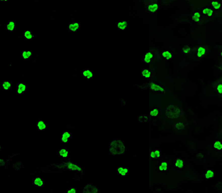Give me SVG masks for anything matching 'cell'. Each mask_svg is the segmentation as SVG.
<instances>
[{"label": "cell", "mask_w": 222, "mask_h": 193, "mask_svg": "<svg viewBox=\"0 0 222 193\" xmlns=\"http://www.w3.org/2000/svg\"><path fill=\"white\" fill-rule=\"evenodd\" d=\"M80 27V24L78 22H72L69 25L68 30L71 32H76Z\"/></svg>", "instance_id": "obj_17"}, {"label": "cell", "mask_w": 222, "mask_h": 193, "mask_svg": "<svg viewBox=\"0 0 222 193\" xmlns=\"http://www.w3.org/2000/svg\"><path fill=\"white\" fill-rule=\"evenodd\" d=\"M82 75L84 78L88 80L91 79L93 77V73L89 69L84 70L82 72Z\"/></svg>", "instance_id": "obj_22"}, {"label": "cell", "mask_w": 222, "mask_h": 193, "mask_svg": "<svg viewBox=\"0 0 222 193\" xmlns=\"http://www.w3.org/2000/svg\"><path fill=\"white\" fill-rule=\"evenodd\" d=\"M210 7L214 12L219 11L222 8L221 2L218 1H210Z\"/></svg>", "instance_id": "obj_12"}, {"label": "cell", "mask_w": 222, "mask_h": 193, "mask_svg": "<svg viewBox=\"0 0 222 193\" xmlns=\"http://www.w3.org/2000/svg\"><path fill=\"white\" fill-rule=\"evenodd\" d=\"M191 17L192 20L197 24H201L204 22L205 19L199 11H194L191 14Z\"/></svg>", "instance_id": "obj_8"}, {"label": "cell", "mask_w": 222, "mask_h": 193, "mask_svg": "<svg viewBox=\"0 0 222 193\" xmlns=\"http://www.w3.org/2000/svg\"><path fill=\"white\" fill-rule=\"evenodd\" d=\"M59 156L63 158L68 157L69 156V151L65 149H62L59 151Z\"/></svg>", "instance_id": "obj_31"}, {"label": "cell", "mask_w": 222, "mask_h": 193, "mask_svg": "<svg viewBox=\"0 0 222 193\" xmlns=\"http://www.w3.org/2000/svg\"><path fill=\"white\" fill-rule=\"evenodd\" d=\"M212 86L213 89L217 94L219 98H222V78H219L218 79L216 80L215 81L212 83Z\"/></svg>", "instance_id": "obj_6"}, {"label": "cell", "mask_w": 222, "mask_h": 193, "mask_svg": "<svg viewBox=\"0 0 222 193\" xmlns=\"http://www.w3.org/2000/svg\"><path fill=\"white\" fill-rule=\"evenodd\" d=\"M141 75L144 78L150 79L152 77V72L148 69H144L141 71Z\"/></svg>", "instance_id": "obj_20"}, {"label": "cell", "mask_w": 222, "mask_h": 193, "mask_svg": "<svg viewBox=\"0 0 222 193\" xmlns=\"http://www.w3.org/2000/svg\"><path fill=\"white\" fill-rule=\"evenodd\" d=\"M202 17L205 18H211L213 17L215 12L210 7H206L203 8L200 11Z\"/></svg>", "instance_id": "obj_7"}, {"label": "cell", "mask_w": 222, "mask_h": 193, "mask_svg": "<svg viewBox=\"0 0 222 193\" xmlns=\"http://www.w3.org/2000/svg\"><path fill=\"white\" fill-rule=\"evenodd\" d=\"M148 117L146 116H140V117H138V121L140 122V123L146 122L148 121Z\"/></svg>", "instance_id": "obj_35"}, {"label": "cell", "mask_w": 222, "mask_h": 193, "mask_svg": "<svg viewBox=\"0 0 222 193\" xmlns=\"http://www.w3.org/2000/svg\"><path fill=\"white\" fill-rule=\"evenodd\" d=\"M1 149H2V147H1V146H0V152H1Z\"/></svg>", "instance_id": "obj_40"}, {"label": "cell", "mask_w": 222, "mask_h": 193, "mask_svg": "<svg viewBox=\"0 0 222 193\" xmlns=\"http://www.w3.org/2000/svg\"><path fill=\"white\" fill-rule=\"evenodd\" d=\"M23 36L25 37L26 39H30L33 37V35L32 33L30 30H27L24 31L23 32Z\"/></svg>", "instance_id": "obj_33"}, {"label": "cell", "mask_w": 222, "mask_h": 193, "mask_svg": "<svg viewBox=\"0 0 222 193\" xmlns=\"http://www.w3.org/2000/svg\"><path fill=\"white\" fill-rule=\"evenodd\" d=\"M151 90L154 92H161V93H165V90L162 86L158 83L155 82H152L150 85Z\"/></svg>", "instance_id": "obj_11"}, {"label": "cell", "mask_w": 222, "mask_h": 193, "mask_svg": "<svg viewBox=\"0 0 222 193\" xmlns=\"http://www.w3.org/2000/svg\"><path fill=\"white\" fill-rule=\"evenodd\" d=\"M26 90V86L23 83L18 84L17 88V93L18 94H22L24 93Z\"/></svg>", "instance_id": "obj_19"}, {"label": "cell", "mask_w": 222, "mask_h": 193, "mask_svg": "<svg viewBox=\"0 0 222 193\" xmlns=\"http://www.w3.org/2000/svg\"><path fill=\"white\" fill-rule=\"evenodd\" d=\"M37 128L40 131H43L46 128V124L45 122L42 120H39L37 122Z\"/></svg>", "instance_id": "obj_29"}, {"label": "cell", "mask_w": 222, "mask_h": 193, "mask_svg": "<svg viewBox=\"0 0 222 193\" xmlns=\"http://www.w3.org/2000/svg\"><path fill=\"white\" fill-rule=\"evenodd\" d=\"M117 27L121 30H126L128 28V22L124 20L119 21L117 24Z\"/></svg>", "instance_id": "obj_21"}, {"label": "cell", "mask_w": 222, "mask_h": 193, "mask_svg": "<svg viewBox=\"0 0 222 193\" xmlns=\"http://www.w3.org/2000/svg\"><path fill=\"white\" fill-rule=\"evenodd\" d=\"M191 50H192V48L187 46L184 47L182 49V51L183 52V53L185 55H188L189 53H191Z\"/></svg>", "instance_id": "obj_34"}, {"label": "cell", "mask_w": 222, "mask_h": 193, "mask_svg": "<svg viewBox=\"0 0 222 193\" xmlns=\"http://www.w3.org/2000/svg\"><path fill=\"white\" fill-rule=\"evenodd\" d=\"M67 192V193H76V189L75 188H71L70 189L68 190Z\"/></svg>", "instance_id": "obj_39"}, {"label": "cell", "mask_w": 222, "mask_h": 193, "mask_svg": "<svg viewBox=\"0 0 222 193\" xmlns=\"http://www.w3.org/2000/svg\"><path fill=\"white\" fill-rule=\"evenodd\" d=\"M109 150L111 154L117 156L124 153L126 147L121 140L117 139L111 142L109 145Z\"/></svg>", "instance_id": "obj_2"}, {"label": "cell", "mask_w": 222, "mask_h": 193, "mask_svg": "<svg viewBox=\"0 0 222 193\" xmlns=\"http://www.w3.org/2000/svg\"><path fill=\"white\" fill-rule=\"evenodd\" d=\"M2 86L4 90H9L11 87V83L8 81H6L3 82Z\"/></svg>", "instance_id": "obj_30"}, {"label": "cell", "mask_w": 222, "mask_h": 193, "mask_svg": "<svg viewBox=\"0 0 222 193\" xmlns=\"http://www.w3.org/2000/svg\"><path fill=\"white\" fill-rule=\"evenodd\" d=\"M62 136L67 138V139H69L71 137V134H70V132H64L62 133Z\"/></svg>", "instance_id": "obj_36"}, {"label": "cell", "mask_w": 222, "mask_h": 193, "mask_svg": "<svg viewBox=\"0 0 222 193\" xmlns=\"http://www.w3.org/2000/svg\"><path fill=\"white\" fill-rule=\"evenodd\" d=\"M164 114L167 118L172 121L183 120L184 118L183 112L177 104H169L165 109Z\"/></svg>", "instance_id": "obj_1"}, {"label": "cell", "mask_w": 222, "mask_h": 193, "mask_svg": "<svg viewBox=\"0 0 222 193\" xmlns=\"http://www.w3.org/2000/svg\"><path fill=\"white\" fill-rule=\"evenodd\" d=\"M161 59V55L157 49L151 48L145 53L144 61L147 64H154Z\"/></svg>", "instance_id": "obj_3"}, {"label": "cell", "mask_w": 222, "mask_h": 193, "mask_svg": "<svg viewBox=\"0 0 222 193\" xmlns=\"http://www.w3.org/2000/svg\"><path fill=\"white\" fill-rule=\"evenodd\" d=\"M61 166L64 167L65 170L76 171H82L80 167L72 162H66L62 165H61Z\"/></svg>", "instance_id": "obj_9"}, {"label": "cell", "mask_w": 222, "mask_h": 193, "mask_svg": "<svg viewBox=\"0 0 222 193\" xmlns=\"http://www.w3.org/2000/svg\"><path fill=\"white\" fill-rule=\"evenodd\" d=\"M222 146V142L219 139L216 140L213 145V148L216 151H221Z\"/></svg>", "instance_id": "obj_26"}, {"label": "cell", "mask_w": 222, "mask_h": 193, "mask_svg": "<svg viewBox=\"0 0 222 193\" xmlns=\"http://www.w3.org/2000/svg\"><path fill=\"white\" fill-rule=\"evenodd\" d=\"M21 55L22 59L25 60H28L32 56V53L30 50H23L21 52Z\"/></svg>", "instance_id": "obj_24"}, {"label": "cell", "mask_w": 222, "mask_h": 193, "mask_svg": "<svg viewBox=\"0 0 222 193\" xmlns=\"http://www.w3.org/2000/svg\"><path fill=\"white\" fill-rule=\"evenodd\" d=\"M185 123L182 121L178 120L174 122V128L176 131H180L183 130L185 129Z\"/></svg>", "instance_id": "obj_15"}, {"label": "cell", "mask_w": 222, "mask_h": 193, "mask_svg": "<svg viewBox=\"0 0 222 193\" xmlns=\"http://www.w3.org/2000/svg\"><path fill=\"white\" fill-rule=\"evenodd\" d=\"M157 170L161 173H165L169 169V163L166 161H163L160 162L157 166Z\"/></svg>", "instance_id": "obj_10"}, {"label": "cell", "mask_w": 222, "mask_h": 193, "mask_svg": "<svg viewBox=\"0 0 222 193\" xmlns=\"http://www.w3.org/2000/svg\"><path fill=\"white\" fill-rule=\"evenodd\" d=\"M161 157V152L158 150H152L150 152V158L151 160L160 159Z\"/></svg>", "instance_id": "obj_16"}, {"label": "cell", "mask_w": 222, "mask_h": 193, "mask_svg": "<svg viewBox=\"0 0 222 193\" xmlns=\"http://www.w3.org/2000/svg\"><path fill=\"white\" fill-rule=\"evenodd\" d=\"M184 161L180 158L176 159L174 162V166L178 169H182L184 167Z\"/></svg>", "instance_id": "obj_18"}, {"label": "cell", "mask_w": 222, "mask_h": 193, "mask_svg": "<svg viewBox=\"0 0 222 193\" xmlns=\"http://www.w3.org/2000/svg\"><path fill=\"white\" fill-rule=\"evenodd\" d=\"M215 172L212 169H210L207 170L204 173V176L206 179H211L214 176Z\"/></svg>", "instance_id": "obj_27"}, {"label": "cell", "mask_w": 222, "mask_h": 193, "mask_svg": "<svg viewBox=\"0 0 222 193\" xmlns=\"http://www.w3.org/2000/svg\"><path fill=\"white\" fill-rule=\"evenodd\" d=\"M159 114V110L157 108H154L149 111V116L152 118H156Z\"/></svg>", "instance_id": "obj_23"}, {"label": "cell", "mask_w": 222, "mask_h": 193, "mask_svg": "<svg viewBox=\"0 0 222 193\" xmlns=\"http://www.w3.org/2000/svg\"><path fill=\"white\" fill-rule=\"evenodd\" d=\"M99 190L96 186L91 184H87L84 187L83 193H98Z\"/></svg>", "instance_id": "obj_13"}, {"label": "cell", "mask_w": 222, "mask_h": 193, "mask_svg": "<svg viewBox=\"0 0 222 193\" xmlns=\"http://www.w3.org/2000/svg\"><path fill=\"white\" fill-rule=\"evenodd\" d=\"M161 56L165 60H170L173 57L174 53L171 50H165L162 52Z\"/></svg>", "instance_id": "obj_14"}, {"label": "cell", "mask_w": 222, "mask_h": 193, "mask_svg": "<svg viewBox=\"0 0 222 193\" xmlns=\"http://www.w3.org/2000/svg\"><path fill=\"white\" fill-rule=\"evenodd\" d=\"M144 7L149 14H155L158 9V5L156 0L144 1Z\"/></svg>", "instance_id": "obj_5"}, {"label": "cell", "mask_w": 222, "mask_h": 193, "mask_svg": "<svg viewBox=\"0 0 222 193\" xmlns=\"http://www.w3.org/2000/svg\"><path fill=\"white\" fill-rule=\"evenodd\" d=\"M15 28V23L14 21H11L7 25V29L8 31H13Z\"/></svg>", "instance_id": "obj_32"}, {"label": "cell", "mask_w": 222, "mask_h": 193, "mask_svg": "<svg viewBox=\"0 0 222 193\" xmlns=\"http://www.w3.org/2000/svg\"><path fill=\"white\" fill-rule=\"evenodd\" d=\"M33 184L37 187H42L44 185V181L42 178L39 177H37L34 180Z\"/></svg>", "instance_id": "obj_28"}, {"label": "cell", "mask_w": 222, "mask_h": 193, "mask_svg": "<svg viewBox=\"0 0 222 193\" xmlns=\"http://www.w3.org/2000/svg\"><path fill=\"white\" fill-rule=\"evenodd\" d=\"M61 141L64 143H67L69 142V139H67V138H65V137H64V136H61Z\"/></svg>", "instance_id": "obj_37"}, {"label": "cell", "mask_w": 222, "mask_h": 193, "mask_svg": "<svg viewBox=\"0 0 222 193\" xmlns=\"http://www.w3.org/2000/svg\"><path fill=\"white\" fill-rule=\"evenodd\" d=\"M210 51V47L208 45H201L192 48L191 53L195 55L196 58L201 59L204 58Z\"/></svg>", "instance_id": "obj_4"}, {"label": "cell", "mask_w": 222, "mask_h": 193, "mask_svg": "<svg viewBox=\"0 0 222 193\" xmlns=\"http://www.w3.org/2000/svg\"><path fill=\"white\" fill-rule=\"evenodd\" d=\"M117 171L119 174L121 176V177H125L126 175L127 174L128 172H129V169L128 168H124L123 167H118L117 169Z\"/></svg>", "instance_id": "obj_25"}, {"label": "cell", "mask_w": 222, "mask_h": 193, "mask_svg": "<svg viewBox=\"0 0 222 193\" xmlns=\"http://www.w3.org/2000/svg\"><path fill=\"white\" fill-rule=\"evenodd\" d=\"M5 161L3 159H0V167L3 166L5 164Z\"/></svg>", "instance_id": "obj_38"}]
</instances>
